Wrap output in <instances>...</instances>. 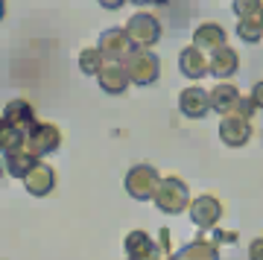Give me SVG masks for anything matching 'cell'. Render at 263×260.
I'll return each mask as SVG.
<instances>
[{
  "instance_id": "cell-1",
  "label": "cell",
  "mask_w": 263,
  "mask_h": 260,
  "mask_svg": "<svg viewBox=\"0 0 263 260\" xmlns=\"http://www.w3.org/2000/svg\"><path fill=\"white\" fill-rule=\"evenodd\" d=\"M126 254L132 260H170L173 251H170V231L161 228L158 234V246L152 243V237L146 231H129L126 234Z\"/></svg>"
},
{
  "instance_id": "cell-2",
  "label": "cell",
  "mask_w": 263,
  "mask_h": 260,
  "mask_svg": "<svg viewBox=\"0 0 263 260\" xmlns=\"http://www.w3.org/2000/svg\"><path fill=\"white\" fill-rule=\"evenodd\" d=\"M123 65L129 70L132 85H155L161 76V62L149 47H135L129 56L123 59Z\"/></svg>"
},
{
  "instance_id": "cell-3",
  "label": "cell",
  "mask_w": 263,
  "mask_h": 260,
  "mask_svg": "<svg viewBox=\"0 0 263 260\" xmlns=\"http://www.w3.org/2000/svg\"><path fill=\"white\" fill-rule=\"evenodd\" d=\"M152 202H155V208H158L161 214L176 216V214H181V211H187L190 190H187V184H184L179 176H167V178H161L158 193H155Z\"/></svg>"
},
{
  "instance_id": "cell-4",
  "label": "cell",
  "mask_w": 263,
  "mask_h": 260,
  "mask_svg": "<svg viewBox=\"0 0 263 260\" xmlns=\"http://www.w3.org/2000/svg\"><path fill=\"white\" fill-rule=\"evenodd\" d=\"M161 184L158 170L152 164H135V167L126 173V193L138 202H146V199H155Z\"/></svg>"
},
{
  "instance_id": "cell-5",
  "label": "cell",
  "mask_w": 263,
  "mask_h": 260,
  "mask_svg": "<svg viewBox=\"0 0 263 260\" xmlns=\"http://www.w3.org/2000/svg\"><path fill=\"white\" fill-rule=\"evenodd\" d=\"M126 32L132 35L135 47H155L161 41V21L149 12H138L126 21Z\"/></svg>"
},
{
  "instance_id": "cell-6",
  "label": "cell",
  "mask_w": 263,
  "mask_h": 260,
  "mask_svg": "<svg viewBox=\"0 0 263 260\" xmlns=\"http://www.w3.org/2000/svg\"><path fill=\"white\" fill-rule=\"evenodd\" d=\"M27 146L35 155H50L62 146V132L56 123H32V129L27 132Z\"/></svg>"
},
{
  "instance_id": "cell-7",
  "label": "cell",
  "mask_w": 263,
  "mask_h": 260,
  "mask_svg": "<svg viewBox=\"0 0 263 260\" xmlns=\"http://www.w3.org/2000/svg\"><path fill=\"white\" fill-rule=\"evenodd\" d=\"M97 47L105 53L108 62H123V59L135 50V41H132V35L126 32V27H111L100 35V44Z\"/></svg>"
},
{
  "instance_id": "cell-8",
  "label": "cell",
  "mask_w": 263,
  "mask_h": 260,
  "mask_svg": "<svg viewBox=\"0 0 263 260\" xmlns=\"http://www.w3.org/2000/svg\"><path fill=\"white\" fill-rule=\"evenodd\" d=\"M252 138V123L249 117H240V114H222V120H219V140L226 143V146H246Z\"/></svg>"
},
{
  "instance_id": "cell-9",
  "label": "cell",
  "mask_w": 263,
  "mask_h": 260,
  "mask_svg": "<svg viewBox=\"0 0 263 260\" xmlns=\"http://www.w3.org/2000/svg\"><path fill=\"white\" fill-rule=\"evenodd\" d=\"M179 108L184 117H190V120H202L214 105H211V94L205 91V88H199V85H190V88H184V91L179 94Z\"/></svg>"
},
{
  "instance_id": "cell-10",
  "label": "cell",
  "mask_w": 263,
  "mask_h": 260,
  "mask_svg": "<svg viewBox=\"0 0 263 260\" xmlns=\"http://www.w3.org/2000/svg\"><path fill=\"white\" fill-rule=\"evenodd\" d=\"M219 216H222V205H219L216 196L202 193L190 202V219H193L199 228H216Z\"/></svg>"
},
{
  "instance_id": "cell-11",
  "label": "cell",
  "mask_w": 263,
  "mask_h": 260,
  "mask_svg": "<svg viewBox=\"0 0 263 260\" xmlns=\"http://www.w3.org/2000/svg\"><path fill=\"white\" fill-rule=\"evenodd\" d=\"M179 70L187 76V79L196 82V79L211 73V56H208L205 50H199L196 44H190L179 53Z\"/></svg>"
},
{
  "instance_id": "cell-12",
  "label": "cell",
  "mask_w": 263,
  "mask_h": 260,
  "mask_svg": "<svg viewBox=\"0 0 263 260\" xmlns=\"http://www.w3.org/2000/svg\"><path fill=\"white\" fill-rule=\"evenodd\" d=\"M100 88H103L105 94H111V97H120V94H126V88L132 85L129 79V70H126V65L123 62H108V65L100 70Z\"/></svg>"
},
{
  "instance_id": "cell-13",
  "label": "cell",
  "mask_w": 263,
  "mask_h": 260,
  "mask_svg": "<svg viewBox=\"0 0 263 260\" xmlns=\"http://www.w3.org/2000/svg\"><path fill=\"white\" fill-rule=\"evenodd\" d=\"M24 187H27L29 196H47L56 187V170L50 164H44V161H38L35 167L24 176Z\"/></svg>"
},
{
  "instance_id": "cell-14",
  "label": "cell",
  "mask_w": 263,
  "mask_h": 260,
  "mask_svg": "<svg viewBox=\"0 0 263 260\" xmlns=\"http://www.w3.org/2000/svg\"><path fill=\"white\" fill-rule=\"evenodd\" d=\"M240 70V56H237L234 47H219V50H214L211 53V73L216 76V79H231V76Z\"/></svg>"
},
{
  "instance_id": "cell-15",
  "label": "cell",
  "mask_w": 263,
  "mask_h": 260,
  "mask_svg": "<svg viewBox=\"0 0 263 260\" xmlns=\"http://www.w3.org/2000/svg\"><path fill=\"white\" fill-rule=\"evenodd\" d=\"M228 35H226V29L219 27V24H199L196 32H193V44L199 47V50H205L208 56L214 53V50H219V47H226Z\"/></svg>"
},
{
  "instance_id": "cell-16",
  "label": "cell",
  "mask_w": 263,
  "mask_h": 260,
  "mask_svg": "<svg viewBox=\"0 0 263 260\" xmlns=\"http://www.w3.org/2000/svg\"><path fill=\"white\" fill-rule=\"evenodd\" d=\"M38 161H41V155H35L27 143L18 146V149H12V152H6V170H9V176H15V178H24Z\"/></svg>"
},
{
  "instance_id": "cell-17",
  "label": "cell",
  "mask_w": 263,
  "mask_h": 260,
  "mask_svg": "<svg viewBox=\"0 0 263 260\" xmlns=\"http://www.w3.org/2000/svg\"><path fill=\"white\" fill-rule=\"evenodd\" d=\"M3 123H12V126L29 132L32 123H35V112H32V105H29L27 100H12L9 105L3 108Z\"/></svg>"
},
{
  "instance_id": "cell-18",
  "label": "cell",
  "mask_w": 263,
  "mask_h": 260,
  "mask_svg": "<svg viewBox=\"0 0 263 260\" xmlns=\"http://www.w3.org/2000/svg\"><path fill=\"white\" fill-rule=\"evenodd\" d=\"M170 260H219V251H216V243L205 240V237H196L181 251H176Z\"/></svg>"
},
{
  "instance_id": "cell-19",
  "label": "cell",
  "mask_w": 263,
  "mask_h": 260,
  "mask_svg": "<svg viewBox=\"0 0 263 260\" xmlns=\"http://www.w3.org/2000/svg\"><path fill=\"white\" fill-rule=\"evenodd\" d=\"M237 102H240V91H237V85H231V82L214 85V91H211V105H214V112L231 114Z\"/></svg>"
},
{
  "instance_id": "cell-20",
  "label": "cell",
  "mask_w": 263,
  "mask_h": 260,
  "mask_svg": "<svg viewBox=\"0 0 263 260\" xmlns=\"http://www.w3.org/2000/svg\"><path fill=\"white\" fill-rule=\"evenodd\" d=\"M108 65V59L100 47H85L82 53H79V70L85 76H100V70Z\"/></svg>"
},
{
  "instance_id": "cell-21",
  "label": "cell",
  "mask_w": 263,
  "mask_h": 260,
  "mask_svg": "<svg viewBox=\"0 0 263 260\" xmlns=\"http://www.w3.org/2000/svg\"><path fill=\"white\" fill-rule=\"evenodd\" d=\"M27 143V132L18 129V126H12V123H3L0 126V146L3 152H12V149H18Z\"/></svg>"
},
{
  "instance_id": "cell-22",
  "label": "cell",
  "mask_w": 263,
  "mask_h": 260,
  "mask_svg": "<svg viewBox=\"0 0 263 260\" xmlns=\"http://www.w3.org/2000/svg\"><path fill=\"white\" fill-rule=\"evenodd\" d=\"M237 35L243 38L246 44H257V41L263 38L260 18H240V21H237Z\"/></svg>"
},
{
  "instance_id": "cell-23",
  "label": "cell",
  "mask_w": 263,
  "mask_h": 260,
  "mask_svg": "<svg viewBox=\"0 0 263 260\" xmlns=\"http://www.w3.org/2000/svg\"><path fill=\"white\" fill-rule=\"evenodd\" d=\"M260 9H263V0H234L237 18H257Z\"/></svg>"
},
{
  "instance_id": "cell-24",
  "label": "cell",
  "mask_w": 263,
  "mask_h": 260,
  "mask_svg": "<svg viewBox=\"0 0 263 260\" xmlns=\"http://www.w3.org/2000/svg\"><path fill=\"white\" fill-rule=\"evenodd\" d=\"M254 112H257V105H254L252 94H249V97H240V102L234 105V114H240V117H249V120H252Z\"/></svg>"
},
{
  "instance_id": "cell-25",
  "label": "cell",
  "mask_w": 263,
  "mask_h": 260,
  "mask_svg": "<svg viewBox=\"0 0 263 260\" xmlns=\"http://www.w3.org/2000/svg\"><path fill=\"white\" fill-rule=\"evenodd\" d=\"M249 260H263V237H257V240L249 246Z\"/></svg>"
},
{
  "instance_id": "cell-26",
  "label": "cell",
  "mask_w": 263,
  "mask_h": 260,
  "mask_svg": "<svg viewBox=\"0 0 263 260\" xmlns=\"http://www.w3.org/2000/svg\"><path fill=\"white\" fill-rule=\"evenodd\" d=\"M252 100H254V105L263 112V79L260 82H254V88H252Z\"/></svg>"
},
{
  "instance_id": "cell-27",
  "label": "cell",
  "mask_w": 263,
  "mask_h": 260,
  "mask_svg": "<svg viewBox=\"0 0 263 260\" xmlns=\"http://www.w3.org/2000/svg\"><path fill=\"white\" fill-rule=\"evenodd\" d=\"M97 3H100L103 9H120V6L126 3V0H97Z\"/></svg>"
},
{
  "instance_id": "cell-28",
  "label": "cell",
  "mask_w": 263,
  "mask_h": 260,
  "mask_svg": "<svg viewBox=\"0 0 263 260\" xmlns=\"http://www.w3.org/2000/svg\"><path fill=\"white\" fill-rule=\"evenodd\" d=\"M216 240H226V243H237V231H216Z\"/></svg>"
},
{
  "instance_id": "cell-29",
  "label": "cell",
  "mask_w": 263,
  "mask_h": 260,
  "mask_svg": "<svg viewBox=\"0 0 263 260\" xmlns=\"http://www.w3.org/2000/svg\"><path fill=\"white\" fill-rule=\"evenodd\" d=\"M129 3H135V6H164L167 0H129Z\"/></svg>"
},
{
  "instance_id": "cell-30",
  "label": "cell",
  "mask_w": 263,
  "mask_h": 260,
  "mask_svg": "<svg viewBox=\"0 0 263 260\" xmlns=\"http://www.w3.org/2000/svg\"><path fill=\"white\" fill-rule=\"evenodd\" d=\"M257 18H260V24H263V9H260V15H257Z\"/></svg>"
},
{
  "instance_id": "cell-31",
  "label": "cell",
  "mask_w": 263,
  "mask_h": 260,
  "mask_svg": "<svg viewBox=\"0 0 263 260\" xmlns=\"http://www.w3.org/2000/svg\"><path fill=\"white\" fill-rule=\"evenodd\" d=\"M129 260H132V257H129Z\"/></svg>"
}]
</instances>
